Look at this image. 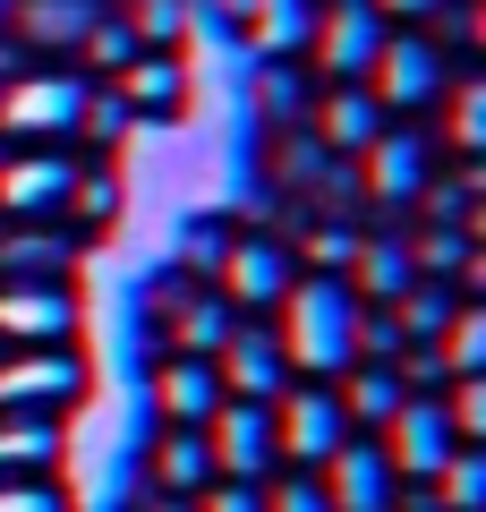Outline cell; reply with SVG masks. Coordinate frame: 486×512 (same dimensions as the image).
Here are the masks:
<instances>
[{
	"label": "cell",
	"mask_w": 486,
	"mask_h": 512,
	"mask_svg": "<svg viewBox=\"0 0 486 512\" xmlns=\"http://www.w3.org/2000/svg\"><path fill=\"white\" fill-rule=\"evenodd\" d=\"M350 256H359V239H350L342 222H324V231H316V265H324V274H342Z\"/></svg>",
	"instance_id": "38"
},
{
	"label": "cell",
	"mask_w": 486,
	"mask_h": 512,
	"mask_svg": "<svg viewBox=\"0 0 486 512\" xmlns=\"http://www.w3.org/2000/svg\"><path fill=\"white\" fill-rule=\"evenodd\" d=\"M103 18L94 0H18V26L35 43H86V26Z\"/></svg>",
	"instance_id": "22"
},
{
	"label": "cell",
	"mask_w": 486,
	"mask_h": 512,
	"mask_svg": "<svg viewBox=\"0 0 486 512\" xmlns=\"http://www.w3.org/2000/svg\"><path fill=\"white\" fill-rule=\"evenodd\" d=\"M324 504L333 512H384L393 504V461H384V444H342V453H333Z\"/></svg>",
	"instance_id": "11"
},
{
	"label": "cell",
	"mask_w": 486,
	"mask_h": 512,
	"mask_svg": "<svg viewBox=\"0 0 486 512\" xmlns=\"http://www.w3.org/2000/svg\"><path fill=\"white\" fill-rule=\"evenodd\" d=\"M86 367L60 359V350H26V359H0V410H43V402H69Z\"/></svg>",
	"instance_id": "8"
},
{
	"label": "cell",
	"mask_w": 486,
	"mask_h": 512,
	"mask_svg": "<svg viewBox=\"0 0 486 512\" xmlns=\"http://www.w3.org/2000/svg\"><path fill=\"white\" fill-rule=\"evenodd\" d=\"M222 291L248 299V308H265V299L290 291V256L273 248V239H239V248L222 256Z\"/></svg>",
	"instance_id": "14"
},
{
	"label": "cell",
	"mask_w": 486,
	"mask_h": 512,
	"mask_svg": "<svg viewBox=\"0 0 486 512\" xmlns=\"http://www.w3.org/2000/svg\"><path fill=\"white\" fill-rule=\"evenodd\" d=\"M384 427H393V444H384L393 478H435L452 461V444H461V436H452V419H444V402H427V393H401V410Z\"/></svg>",
	"instance_id": "3"
},
{
	"label": "cell",
	"mask_w": 486,
	"mask_h": 512,
	"mask_svg": "<svg viewBox=\"0 0 486 512\" xmlns=\"http://www.w3.org/2000/svg\"><path fill=\"white\" fill-rule=\"evenodd\" d=\"M359 291L342 274H307L282 291V359L307 367V376H342L359 359Z\"/></svg>",
	"instance_id": "1"
},
{
	"label": "cell",
	"mask_w": 486,
	"mask_h": 512,
	"mask_svg": "<svg viewBox=\"0 0 486 512\" xmlns=\"http://www.w3.org/2000/svg\"><path fill=\"white\" fill-rule=\"evenodd\" d=\"M214 436H205V453H214L222 478H256L273 461V402H214Z\"/></svg>",
	"instance_id": "5"
},
{
	"label": "cell",
	"mask_w": 486,
	"mask_h": 512,
	"mask_svg": "<svg viewBox=\"0 0 486 512\" xmlns=\"http://www.w3.org/2000/svg\"><path fill=\"white\" fill-rule=\"evenodd\" d=\"M452 146H461V154L486 146V86H478V77H461V86H452Z\"/></svg>",
	"instance_id": "29"
},
{
	"label": "cell",
	"mask_w": 486,
	"mask_h": 512,
	"mask_svg": "<svg viewBox=\"0 0 486 512\" xmlns=\"http://www.w3.org/2000/svg\"><path fill=\"white\" fill-rule=\"evenodd\" d=\"M265 512H333V504H324L316 478H282V495H265Z\"/></svg>",
	"instance_id": "37"
},
{
	"label": "cell",
	"mask_w": 486,
	"mask_h": 512,
	"mask_svg": "<svg viewBox=\"0 0 486 512\" xmlns=\"http://www.w3.org/2000/svg\"><path fill=\"white\" fill-rule=\"evenodd\" d=\"M171 333H180L188 359H214V350L231 342V308H222V299H180L171 291Z\"/></svg>",
	"instance_id": "19"
},
{
	"label": "cell",
	"mask_w": 486,
	"mask_h": 512,
	"mask_svg": "<svg viewBox=\"0 0 486 512\" xmlns=\"http://www.w3.org/2000/svg\"><path fill=\"white\" fill-rule=\"evenodd\" d=\"M418 256H427L435 274H444V265H461V231H452V222H435V231H427V248H418Z\"/></svg>",
	"instance_id": "40"
},
{
	"label": "cell",
	"mask_w": 486,
	"mask_h": 512,
	"mask_svg": "<svg viewBox=\"0 0 486 512\" xmlns=\"http://www.w3.org/2000/svg\"><path fill=\"white\" fill-rule=\"evenodd\" d=\"M69 325H77V299L60 282H9L0 291V333L9 342H60Z\"/></svg>",
	"instance_id": "9"
},
{
	"label": "cell",
	"mask_w": 486,
	"mask_h": 512,
	"mask_svg": "<svg viewBox=\"0 0 486 512\" xmlns=\"http://www.w3.org/2000/svg\"><path fill=\"white\" fill-rule=\"evenodd\" d=\"M282 367H290V359H282L273 333H239V325H231V342L214 350V376L231 384L239 402H273V393H282Z\"/></svg>",
	"instance_id": "10"
},
{
	"label": "cell",
	"mask_w": 486,
	"mask_h": 512,
	"mask_svg": "<svg viewBox=\"0 0 486 512\" xmlns=\"http://www.w3.org/2000/svg\"><path fill=\"white\" fill-rule=\"evenodd\" d=\"M52 453H60L52 419H35V410H9V419H0V470H43Z\"/></svg>",
	"instance_id": "21"
},
{
	"label": "cell",
	"mask_w": 486,
	"mask_h": 512,
	"mask_svg": "<svg viewBox=\"0 0 486 512\" xmlns=\"http://www.w3.org/2000/svg\"><path fill=\"white\" fill-rule=\"evenodd\" d=\"M77 52H94V60H103V69H128V60H137V35H128L120 18H94V26H86V43H77Z\"/></svg>",
	"instance_id": "32"
},
{
	"label": "cell",
	"mask_w": 486,
	"mask_h": 512,
	"mask_svg": "<svg viewBox=\"0 0 486 512\" xmlns=\"http://www.w3.org/2000/svg\"><path fill=\"white\" fill-rule=\"evenodd\" d=\"M154 402H162V419H180V427H205L214 419V402H222V376H214V359H171L162 367V384H154Z\"/></svg>",
	"instance_id": "13"
},
{
	"label": "cell",
	"mask_w": 486,
	"mask_h": 512,
	"mask_svg": "<svg viewBox=\"0 0 486 512\" xmlns=\"http://www.w3.org/2000/svg\"><path fill=\"white\" fill-rule=\"evenodd\" d=\"M376 103H401V111H418V103H435L444 94V60H435V43L427 35H384V52H376Z\"/></svg>",
	"instance_id": "6"
},
{
	"label": "cell",
	"mask_w": 486,
	"mask_h": 512,
	"mask_svg": "<svg viewBox=\"0 0 486 512\" xmlns=\"http://www.w3.org/2000/svg\"><path fill=\"white\" fill-rule=\"evenodd\" d=\"M77 197V163L60 154H26V163H0V205L9 214H52V205Z\"/></svg>",
	"instance_id": "12"
},
{
	"label": "cell",
	"mask_w": 486,
	"mask_h": 512,
	"mask_svg": "<svg viewBox=\"0 0 486 512\" xmlns=\"http://www.w3.org/2000/svg\"><path fill=\"white\" fill-rule=\"evenodd\" d=\"M273 444L299 461H333L350 444V419H342V393H324V384H307V393H290L282 410H273Z\"/></svg>",
	"instance_id": "4"
},
{
	"label": "cell",
	"mask_w": 486,
	"mask_h": 512,
	"mask_svg": "<svg viewBox=\"0 0 486 512\" xmlns=\"http://www.w3.org/2000/svg\"><path fill=\"white\" fill-rule=\"evenodd\" d=\"M350 291H367V299H401L418 282V256L401 248V239H359V256H350Z\"/></svg>",
	"instance_id": "18"
},
{
	"label": "cell",
	"mask_w": 486,
	"mask_h": 512,
	"mask_svg": "<svg viewBox=\"0 0 486 512\" xmlns=\"http://www.w3.org/2000/svg\"><path fill=\"white\" fill-rule=\"evenodd\" d=\"M60 256H69V248H60V239H43V231H18V239H9V248H0V265H9V274H18V282H35V274H52Z\"/></svg>",
	"instance_id": "30"
},
{
	"label": "cell",
	"mask_w": 486,
	"mask_h": 512,
	"mask_svg": "<svg viewBox=\"0 0 486 512\" xmlns=\"http://www.w3.org/2000/svg\"><path fill=\"white\" fill-rule=\"evenodd\" d=\"M307 26H316V18H307V0H248V43H256V52H299V43H307Z\"/></svg>",
	"instance_id": "20"
},
{
	"label": "cell",
	"mask_w": 486,
	"mask_h": 512,
	"mask_svg": "<svg viewBox=\"0 0 486 512\" xmlns=\"http://www.w3.org/2000/svg\"><path fill=\"white\" fill-rule=\"evenodd\" d=\"M393 410H401V376H393V367H359V376H350V402H342V419L384 427Z\"/></svg>",
	"instance_id": "27"
},
{
	"label": "cell",
	"mask_w": 486,
	"mask_h": 512,
	"mask_svg": "<svg viewBox=\"0 0 486 512\" xmlns=\"http://www.w3.org/2000/svg\"><path fill=\"white\" fill-rule=\"evenodd\" d=\"M452 308H461L452 291H435V282H410V291L393 299V325H401V342H435V333L452 325Z\"/></svg>",
	"instance_id": "24"
},
{
	"label": "cell",
	"mask_w": 486,
	"mask_h": 512,
	"mask_svg": "<svg viewBox=\"0 0 486 512\" xmlns=\"http://www.w3.org/2000/svg\"><path fill=\"white\" fill-rule=\"evenodd\" d=\"M376 9H393V18H427V9H444V0H376Z\"/></svg>",
	"instance_id": "41"
},
{
	"label": "cell",
	"mask_w": 486,
	"mask_h": 512,
	"mask_svg": "<svg viewBox=\"0 0 486 512\" xmlns=\"http://www.w3.org/2000/svg\"><path fill=\"white\" fill-rule=\"evenodd\" d=\"M401 350H410V342H401V325H393V316H359V359H401Z\"/></svg>",
	"instance_id": "34"
},
{
	"label": "cell",
	"mask_w": 486,
	"mask_h": 512,
	"mask_svg": "<svg viewBox=\"0 0 486 512\" xmlns=\"http://www.w3.org/2000/svg\"><path fill=\"white\" fill-rule=\"evenodd\" d=\"M435 342H444V350H435L444 376H478V367H486V316L478 308H452V325L435 333Z\"/></svg>",
	"instance_id": "26"
},
{
	"label": "cell",
	"mask_w": 486,
	"mask_h": 512,
	"mask_svg": "<svg viewBox=\"0 0 486 512\" xmlns=\"http://www.w3.org/2000/svg\"><path fill=\"white\" fill-rule=\"evenodd\" d=\"M77 128H94V137H128V128H137V111H128L120 94H86V111H77Z\"/></svg>",
	"instance_id": "33"
},
{
	"label": "cell",
	"mask_w": 486,
	"mask_h": 512,
	"mask_svg": "<svg viewBox=\"0 0 486 512\" xmlns=\"http://www.w3.org/2000/svg\"><path fill=\"white\" fill-rule=\"evenodd\" d=\"M435 487H444V504H452V512H486V453L452 444V461L435 470Z\"/></svg>",
	"instance_id": "28"
},
{
	"label": "cell",
	"mask_w": 486,
	"mask_h": 512,
	"mask_svg": "<svg viewBox=\"0 0 486 512\" xmlns=\"http://www.w3.org/2000/svg\"><path fill=\"white\" fill-rule=\"evenodd\" d=\"M77 111H86L77 77H18V86H0V128H18V137H60V128H77Z\"/></svg>",
	"instance_id": "7"
},
{
	"label": "cell",
	"mask_w": 486,
	"mask_h": 512,
	"mask_svg": "<svg viewBox=\"0 0 486 512\" xmlns=\"http://www.w3.org/2000/svg\"><path fill=\"white\" fill-rule=\"evenodd\" d=\"M0 512H69L52 487H0Z\"/></svg>",
	"instance_id": "39"
},
{
	"label": "cell",
	"mask_w": 486,
	"mask_h": 512,
	"mask_svg": "<svg viewBox=\"0 0 486 512\" xmlns=\"http://www.w3.org/2000/svg\"><path fill=\"white\" fill-rule=\"evenodd\" d=\"M256 103H265L273 120H299V111H307V86L282 69V60H265V69H256Z\"/></svg>",
	"instance_id": "31"
},
{
	"label": "cell",
	"mask_w": 486,
	"mask_h": 512,
	"mask_svg": "<svg viewBox=\"0 0 486 512\" xmlns=\"http://www.w3.org/2000/svg\"><path fill=\"white\" fill-rule=\"evenodd\" d=\"M316 128H324V146H333V154H367L384 137V103L367 86H342V94H324Z\"/></svg>",
	"instance_id": "15"
},
{
	"label": "cell",
	"mask_w": 486,
	"mask_h": 512,
	"mask_svg": "<svg viewBox=\"0 0 486 512\" xmlns=\"http://www.w3.org/2000/svg\"><path fill=\"white\" fill-rule=\"evenodd\" d=\"M120 26L137 35V52H171V43H180L197 18H188V0H128V18H120Z\"/></svg>",
	"instance_id": "25"
},
{
	"label": "cell",
	"mask_w": 486,
	"mask_h": 512,
	"mask_svg": "<svg viewBox=\"0 0 486 512\" xmlns=\"http://www.w3.org/2000/svg\"><path fill=\"white\" fill-rule=\"evenodd\" d=\"M307 43H316V60L342 77V86H359V77L376 69V52H384V9L376 0H333V9L307 26Z\"/></svg>",
	"instance_id": "2"
},
{
	"label": "cell",
	"mask_w": 486,
	"mask_h": 512,
	"mask_svg": "<svg viewBox=\"0 0 486 512\" xmlns=\"http://www.w3.org/2000/svg\"><path fill=\"white\" fill-rule=\"evenodd\" d=\"M180 94H188V69L171 52H137L120 69V103L128 111H180Z\"/></svg>",
	"instance_id": "17"
},
{
	"label": "cell",
	"mask_w": 486,
	"mask_h": 512,
	"mask_svg": "<svg viewBox=\"0 0 486 512\" xmlns=\"http://www.w3.org/2000/svg\"><path fill=\"white\" fill-rule=\"evenodd\" d=\"M154 512H197V504H180V495H171V504H154Z\"/></svg>",
	"instance_id": "42"
},
{
	"label": "cell",
	"mask_w": 486,
	"mask_h": 512,
	"mask_svg": "<svg viewBox=\"0 0 486 512\" xmlns=\"http://www.w3.org/2000/svg\"><path fill=\"white\" fill-rule=\"evenodd\" d=\"M197 512H265V495H256V478H222V487H205Z\"/></svg>",
	"instance_id": "36"
},
{
	"label": "cell",
	"mask_w": 486,
	"mask_h": 512,
	"mask_svg": "<svg viewBox=\"0 0 486 512\" xmlns=\"http://www.w3.org/2000/svg\"><path fill=\"white\" fill-rule=\"evenodd\" d=\"M367 188H376V197H418V188H427V146H418V137H393V128H384L376 146H367Z\"/></svg>",
	"instance_id": "16"
},
{
	"label": "cell",
	"mask_w": 486,
	"mask_h": 512,
	"mask_svg": "<svg viewBox=\"0 0 486 512\" xmlns=\"http://www.w3.org/2000/svg\"><path fill=\"white\" fill-rule=\"evenodd\" d=\"M9 9H18V0H0V18H9Z\"/></svg>",
	"instance_id": "43"
},
{
	"label": "cell",
	"mask_w": 486,
	"mask_h": 512,
	"mask_svg": "<svg viewBox=\"0 0 486 512\" xmlns=\"http://www.w3.org/2000/svg\"><path fill=\"white\" fill-rule=\"evenodd\" d=\"M0 86H9V77H0Z\"/></svg>",
	"instance_id": "44"
},
{
	"label": "cell",
	"mask_w": 486,
	"mask_h": 512,
	"mask_svg": "<svg viewBox=\"0 0 486 512\" xmlns=\"http://www.w3.org/2000/svg\"><path fill=\"white\" fill-rule=\"evenodd\" d=\"M154 478H162L171 495H197V487H214V453H205V436H197V427H180V436H171V444L154 453Z\"/></svg>",
	"instance_id": "23"
},
{
	"label": "cell",
	"mask_w": 486,
	"mask_h": 512,
	"mask_svg": "<svg viewBox=\"0 0 486 512\" xmlns=\"http://www.w3.org/2000/svg\"><path fill=\"white\" fill-rule=\"evenodd\" d=\"M180 256H188V265H197V274H222V256H231V239H222L214 222H197V231L180 239Z\"/></svg>",
	"instance_id": "35"
}]
</instances>
